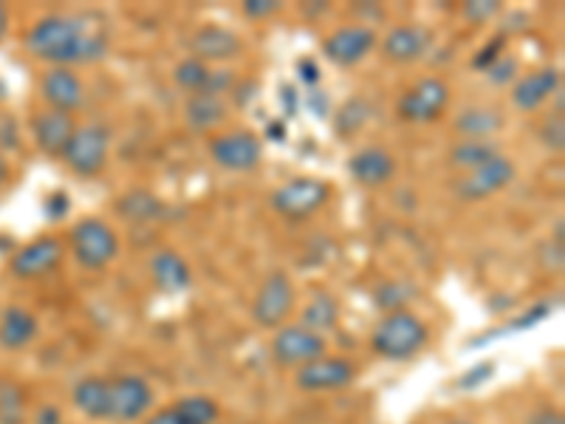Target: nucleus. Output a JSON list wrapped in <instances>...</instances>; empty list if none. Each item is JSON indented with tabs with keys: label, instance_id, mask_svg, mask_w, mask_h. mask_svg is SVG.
I'll return each instance as SVG.
<instances>
[{
	"label": "nucleus",
	"instance_id": "obj_1",
	"mask_svg": "<svg viewBox=\"0 0 565 424\" xmlns=\"http://www.w3.org/2000/svg\"><path fill=\"white\" fill-rule=\"evenodd\" d=\"M26 49L52 65L97 63L108 52V29L94 12L45 14L26 32Z\"/></svg>",
	"mask_w": 565,
	"mask_h": 424
},
{
	"label": "nucleus",
	"instance_id": "obj_2",
	"mask_svg": "<svg viewBox=\"0 0 565 424\" xmlns=\"http://www.w3.org/2000/svg\"><path fill=\"white\" fill-rule=\"evenodd\" d=\"M427 342H430V328L424 326L422 317L405 309L382 317L371 335L373 353H380L382 360L391 362L411 360Z\"/></svg>",
	"mask_w": 565,
	"mask_h": 424
},
{
	"label": "nucleus",
	"instance_id": "obj_3",
	"mask_svg": "<svg viewBox=\"0 0 565 424\" xmlns=\"http://www.w3.org/2000/svg\"><path fill=\"white\" fill-rule=\"evenodd\" d=\"M71 252H74L83 269H108L119 257V235H116L108 221L88 215V219L77 221L74 230H71Z\"/></svg>",
	"mask_w": 565,
	"mask_h": 424
},
{
	"label": "nucleus",
	"instance_id": "obj_4",
	"mask_svg": "<svg viewBox=\"0 0 565 424\" xmlns=\"http://www.w3.org/2000/svg\"><path fill=\"white\" fill-rule=\"evenodd\" d=\"M331 199V187L315 176H295L271 193V206L277 215L289 221H306L322 210Z\"/></svg>",
	"mask_w": 565,
	"mask_h": 424
},
{
	"label": "nucleus",
	"instance_id": "obj_5",
	"mask_svg": "<svg viewBox=\"0 0 565 424\" xmlns=\"http://www.w3.org/2000/svg\"><path fill=\"white\" fill-rule=\"evenodd\" d=\"M110 150V130L103 123L77 125L74 136H71L68 148H65L63 159L68 165L71 173L90 179V176L103 173L108 165Z\"/></svg>",
	"mask_w": 565,
	"mask_h": 424
},
{
	"label": "nucleus",
	"instance_id": "obj_6",
	"mask_svg": "<svg viewBox=\"0 0 565 424\" xmlns=\"http://www.w3.org/2000/svg\"><path fill=\"white\" fill-rule=\"evenodd\" d=\"M450 85L438 77H424L418 80L413 88H407L402 97H398V119L413 125H430L436 119H441L450 108Z\"/></svg>",
	"mask_w": 565,
	"mask_h": 424
},
{
	"label": "nucleus",
	"instance_id": "obj_7",
	"mask_svg": "<svg viewBox=\"0 0 565 424\" xmlns=\"http://www.w3.org/2000/svg\"><path fill=\"white\" fill-rule=\"evenodd\" d=\"M295 303L297 292L291 277L286 275V272H271V275L260 283L255 303H252V320L260 328L277 331L280 326H286L289 315L295 311Z\"/></svg>",
	"mask_w": 565,
	"mask_h": 424
},
{
	"label": "nucleus",
	"instance_id": "obj_8",
	"mask_svg": "<svg viewBox=\"0 0 565 424\" xmlns=\"http://www.w3.org/2000/svg\"><path fill=\"white\" fill-rule=\"evenodd\" d=\"M210 156L221 170L249 173L264 159V145H260V136L252 130H230V134L212 136Z\"/></svg>",
	"mask_w": 565,
	"mask_h": 424
},
{
	"label": "nucleus",
	"instance_id": "obj_9",
	"mask_svg": "<svg viewBox=\"0 0 565 424\" xmlns=\"http://www.w3.org/2000/svg\"><path fill=\"white\" fill-rule=\"evenodd\" d=\"M326 337L315 335L306 326H280L271 337V357L282 368H302L326 357Z\"/></svg>",
	"mask_w": 565,
	"mask_h": 424
},
{
	"label": "nucleus",
	"instance_id": "obj_10",
	"mask_svg": "<svg viewBox=\"0 0 565 424\" xmlns=\"http://www.w3.org/2000/svg\"><path fill=\"white\" fill-rule=\"evenodd\" d=\"M356 380V362L345 357H320L309 365L297 368V388L306 393H334L345 391Z\"/></svg>",
	"mask_w": 565,
	"mask_h": 424
},
{
	"label": "nucleus",
	"instance_id": "obj_11",
	"mask_svg": "<svg viewBox=\"0 0 565 424\" xmlns=\"http://www.w3.org/2000/svg\"><path fill=\"white\" fill-rule=\"evenodd\" d=\"M153 407V388L136 373L110 380V422H139Z\"/></svg>",
	"mask_w": 565,
	"mask_h": 424
},
{
	"label": "nucleus",
	"instance_id": "obj_12",
	"mask_svg": "<svg viewBox=\"0 0 565 424\" xmlns=\"http://www.w3.org/2000/svg\"><path fill=\"white\" fill-rule=\"evenodd\" d=\"M65 257V244L57 235H40L12 255V275L18 280H34L57 269Z\"/></svg>",
	"mask_w": 565,
	"mask_h": 424
},
{
	"label": "nucleus",
	"instance_id": "obj_13",
	"mask_svg": "<svg viewBox=\"0 0 565 424\" xmlns=\"http://www.w3.org/2000/svg\"><path fill=\"white\" fill-rule=\"evenodd\" d=\"M376 32L371 26H342L322 40V54L334 65L351 68L376 49Z\"/></svg>",
	"mask_w": 565,
	"mask_h": 424
},
{
	"label": "nucleus",
	"instance_id": "obj_14",
	"mask_svg": "<svg viewBox=\"0 0 565 424\" xmlns=\"http://www.w3.org/2000/svg\"><path fill=\"white\" fill-rule=\"evenodd\" d=\"M514 173H518V170H514V161L498 153L494 159H489L483 168L469 170V176H463V179L458 181V195H461L463 201L489 199V195L501 193L503 187L512 184Z\"/></svg>",
	"mask_w": 565,
	"mask_h": 424
},
{
	"label": "nucleus",
	"instance_id": "obj_15",
	"mask_svg": "<svg viewBox=\"0 0 565 424\" xmlns=\"http://www.w3.org/2000/svg\"><path fill=\"white\" fill-rule=\"evenodd\" d=\"M40 94L49 103V108L74 114L85 103V85L77 77V71L65 68V65H52L40 80Z\"/></svg>",
	"mask_w": 565,
	"mask_h": 424
},
{
	"label": "nucleus",
	"instance_id": "obj_16",
	"mask_svg": "<svg viewBox=\"0 0 565 424\" xmlns=\"http://www.w3.org/2000/svg\"><path fill=\"white\" fill-rule=\"evenodd\" d=\"M74 130H77L74 116L63 114V110L45 108L32 119L34 145H38L45 156H54V159L65 153V148H68V141H71V136H74Z\"/></svg>",
	"mask_w": 565,
	"mask_h": 424
},
{
	"label": "nucleus",
	"instance_id": "obj_17",
	"mask_svg": "<svg viewBox=\"0 0 565 424\" xmlns=\"http://www.w3.org/2000/svg\"><path fill=\"white\" fill-rule=\"evenodd\" d=\"M190 52H193L190 57L201 60V63H226V60H235L244 52V40L232 29L201 26L190 38Z\"/></svg>",
	"mask_w": 565,
	"mask_h": 424
},
{
	"label": "nucleus",
	"instance_id": "obj_18",
	"mask_svg": "<svg viewBox=\"0 0 565 424\" xmlns=\"http://www.w3.org/2000/svg\"><path fill=\"white\" fill-rule=\"evenodd\" d=\"M559 85H563V74H559V68H540L534 71V74H526V77H521L512 85L514 108L532 114V110H537L546 99H552L554 94H559Z\"/></svg>",
	"mask_w": 565,
	"mask_h": 424
},
{
	"label": "nucleus",
	"instance_id": "obj_19",
	"mask_svg": "<svg viewBox=\"0 0 565 424\" xmlns=\"http://www.w3.org/2000/svg\"><path fill=\"white\" fill-rule=\"evenodd\" d=\"M348 173L362 187H382L396 173V159L385 148H362L348 161Z\"/></svg>",
	"mask_w": 565,
	"mask_h": 424
},
{
	"label": "nucleus",
	"instance_id": "obj_20",
	"mask_svg": "<svg viewBox=\"0 0 565 424\" xmlns=\"http://www.w3.org/2000/svg\"><path fill=\"white\" fill-rule=\"evenodd\" d=\"M150 277L164 295H179L193 283L190 264L175 250H159L150 257Z\"/></svg>",
	"mask_w": 565,
	"mask_h": 424
},
{
	"label": "nucleus",
	"instance_id": "obj_21",
	"mask_svg": "<svg viewBox=\"0 0 565 424\" xmlns=\"http://www.w3.org/2000/svg\"><path fill=\"white\" fill-rule=\"evenodd\" d=\"M74 407L83 413L85 418L94 422H110V380L103 377H85L74 385Z\"/></svg>",
	"mask_w": 565,
	"mask_h": 424
},
{
	"label": "nucleus",
	"instance_id": "obj_22",
	"mask_svg": "<svg viewBox=\"0 0 565 424\" xmlns=\"http://www.w3.org/2000/svg\"><path fill=\"white\" fill-rule=\"evenodd\" d=\"M430 49V34L418 26H396L382 40V54L393 63H413Z\"/></svg>",
	"mask_w": 565,
	"mask_h": 424
},
{
	"label": "nucleus",
	"instance_id": "obj_23",
	"mask_svg": "<svg viewBox=\"0 0 565 424\" xmlns=\"http://www.w3.org/2000/svg\"><path fill=\"white\" fill-rule=\"evenodd\" d=\"M38 337V317L29 309H20V306H9L3 315H0V348L7 351H23L29 348Z\"/></svg>",
	"mask_w": 565,
	"mask_h": 424
},
{
	"label": "nucleus",
	"instance_id": "obj_24",
	"mask_svg": "<svg viewBox=\"0 0 565 424\" xmlns=\"http://www.w3.org/2000/svg\"><path fill=\"white\" fill-rule=\"evenodd\" d=\"M300 326H306L315 335L326 337L328 331H334L340 326V300L331 292H317L309 300V306L302 309Z\"/></svg>",
	"mask_w": 565,
	"mask_h": 424
},
{
	"label": "nucleus",
	"instance_id": "obj_25",
	"mask_svg": "<svg viewBox=\"0 0 565 424\" xmlns=\"http://www.w3.org/2000/svg\"><path fill=\"white\" fill-rule=\"evenodd\" d=\"M184 116L193 130H210L226 119V105L224 99L212 97V94H193L186 99Z\"/></svg>",
	"mask_w": 565,
	"mask_h": 424
},
{
	"label": "nucleus",
	"instance_id": "obj_26",
	"mask_svg": "<svg viewBox=\"0 0 565 424\" xmlns=\"http://www.w3.org/2000/svg\"><path fill=\"white\" fill-rule=\"evenodd\" d=\"M503 128V116L494 108H467L456 119V130L463 139H492Z\"/></svg>",
	"mask_w": 565,
	"mask_h": 424
},
{
	"label": "nucleus",
	"instance_id": "obj_27",
	"mask_svg": "<svg viewBox=\"0 0 565 424\" xmlns=\"http://www.w3.org/2000/svg\"><path fill=\"white\" fill-rule=\"evenodd\" d=\"M119 215L128 221H153L164 215V204L148 190H130L119 199Z\"/></svg>",
	"mask_w": 565,
	"mask_h": 424
},
{
	"label": "nucleus",
	"instance_id": "obj_28",
	"mask_svg": "<svg viewBox=\"0 0 565 424\" xmlns=\"http://www.w3.org/2000/svg\"><path fill=\"white\" fill-rule=\"evenodd\" d=\"M498 156V148H494L492 141L487 139H461L456 148L450 150V161L456 168H467V170H478L483 168L489 159Z\"/></svg>",
	"mask_w": 565,
	"mask_h": 424
},
{
	"label": "nucleus",
	"instance_id": "obj_29",
	"mask_svg": "<svg viewBox=\"0 0 565 424\" xmlns=\"http://www.w3.org/2000/svg\"><path fill=\"white\" fill-rule=\"evenodd\" d=\"M26 422V391L14 380L0 377V424Z\"/></svg>",
	"mask_w": 565,
	"mask_h": 424
},
{
	"label": "nucleus",
	"instance_id": "obj_30",
	"mask_svg": "<svg viewBox=\"0 0 565 424\" xmlns=\"http://www.w3.org/2000/svg\"><path fill=\"white\" fill-rule=\"evenodd\" d=\"M175 411H179L190 424H215L221 416L218 402L210 396H204V393L179 399V402H175Z\"/></svg>",
	"mask_w": 565,
	"mask_h": 424
},
{
	"label": "nucleus",
	"instance_id": "obj_31",
	"mask_svg": "<svg viewBox=\"0 0 565 424\" xmlns=\"http://www.w3.org/2000/svg\"><path fill=\"white\" fill-rule=\"evenodd\" d=\"M210 71H212L210 65L201 63V60L186 57V60H181L179 65H175L173 80H175V85H179V88L190 91V97H193V94H201V91L206 88Z\"/></svg>",
	"mask_w": 565,
	"mask_h": 424
},
{
	"label": "nucleus",
	"instance_id": "obj_32",
	"mask_svg": "<svg viewBox=\"0 0 565 424\" xmlns=\"http://www.w3.org/2000/svg\"><path fill=\"white\" fill-rule=\"evenodd\" d=\"M367 119H371V105H367L365 99L356 97L340 108V114H337V130H340L342 136L356 134Z\"/></svg>",
	"mask_w": 565,
	"mask_h": 424
},
{
	"label": "nucleus",
	"instance_id": "obj_33",
	"mask_svg": "<svg viewBox=\"0 0 565 424\" xmlns=\"http://www.w3.org/2000/svg\"><path fill=\"white\" fill-rule=\"evenodd\" d=\"M411 300V289H407L405 283H382L380 289H376V306H380L382 311H402L405 309V303Z\"/></svg>",
	"mask_w": 565,
	"mask_h": 424
},
{
	"label": "nucleus",
	"instance_id": "obj_34",
	"mask_svg": "<svg viewBox=\"0 0 565 424\" xmlns=\"http://www.w3.org/2000/svg\"><path fill=\"white\" fill-rule=\"evenodd\" d=\"M501 3L498 0H469V3H463L461 14L469 20V23H476V26H481V23H487V20H492L494 14H501Z\"/></svg>",
	"mask_w": 565,
	"mask_h": 424
},
{
	"label": "nucleus",
	"instance_id": "obj_35",
	"mask_svg": "<svg viewBox=\"0 0 565 424\" xmlns=\"http://www.w3.org/2000/svg\"><path fill=\"white\" fill-rule=\"evenodd\" d=\"M492 377H494V362H478V365H472L469 371L461 373L458 388H461V391H478V388L487 385Z\"/></svg>",
	"mask_w": 565,
	"mask_h": 424
},
{
	"label": "nucleus",
	"instance_id": "obj_36",
	"mask_svg": "<svg viewBox=\"0 0 565 424\" xmlns=\"http://www.w3.org/2000/svg\"><path fill=\"white\" fill-rule=\"evenodd\" d=\"M540 139L546 141L548 148L552 150H563V145H565V125H563V114H552L546 119V123H543V128H540Z\"/></svg>",
	"mask_w": 565,
	"mask_h": 424
},
{
	"label": "nucleus",
	"instance_id": "obj_37",
	"mask_svg": "<svg viewBox=\"0 0 565 424\" xmlns=\"http://www.w3.org/2000/svg\"><path fill=\"white\" fill-rule=\"evenodd\" d=\"M503 45H507V38H494L492 43L489 45H483L481 52H478V57L472 60V65H476L478 71H487V68H492L494 63H498V57H501V52H503Z\"/></svg>",
	"mask_w": 565,
	"mask_h": 424
},
{
	"label": "nucleus",
	"instance_id": "obj_38",
	"mask_svg": "<svg viewBox=\"0 0 565 424\" xmlns=\"http://www.w3.org/2000/svg\"><path fill=\"white\" fill-rule=\"evenodd\" d=\"M280 9H282V3H277V0H246L244 3V14L252 20L271 18V14H277Z\"/></svg>",
	"mask_w": 565,
	"mask_h": 424
},
{
	"label": "nucleus",
	"instance_id": "obj_39",
	"mask_svg": "<svg viewBox=\"0 0 565 424\" xmlns=\"http://www.w3.org/2000/svg\"><path fill=\"white\" fill-rule=\"evenodd\" d=\"M141 424H190V422H186V418L175 411V405H170V407H161V411L148 413Z\"/></svg>",
	"mask_w": 565,
	"mask_h": 424
},
{
	"label": "nucleus",
	"instance_id": "obj_40",
	"mask_svg": "<svg viewBox=\"0 0 565 424\" xmlns=\"http://www.w3.org/2000/svg\"><path fill=\"white\" fill-rule=\"evenodd\" d=\"M514 68H518L514 60H498L492 68H487V77L492 80V83H509V80L514 77Z\"/></svg>",
	"mask_w": 565,
	"mask_h": 424
},
{
	"label": "nucleus",
	"instance_id": "obj_41",
	"mask_svg": "<svg viewBox=\"0 0 565 424\" xmlns=\"http://www.w3.org/2000/svg\"><path fill=\"white\" fill-rule=\"evenodd\" d=\"M297 74H300V80L309 85V88L320 83V68H317L315 60H300V63H297Z\"/></svg>",
	"mask_w": 565,
	"mask_h": 424
},
{
	"label": "nucleus",
	"instance_id": "obj_42",
	"mask_svg": "<svg viewBox=\"0 0 565 424\" xmlns=\"http://www.w3.org/2000/svg\"><path fill=\"white\" fill-rule=\"evenodd\" d=\"M526 424H565V422L559 411H554V407H543V411L532 413V418H529Z\"/></svg>",
	"mask_w": 565,
	"mask_h": 424
},
{
	"label": "nucleus",
	"instance_id": "obj_43",
	"mask_svg": "<svg viewBox=\"0 0 565 424\" xmlns=\"http://www.w3.org/2000/svg\"><path fill=\"white\" fill-rule=\"evenodd\" d=\"M60 422H63V416H60V407H52V405L40 407L38 416H34V424H60Z\"/></svg>",
	"mask_w": 565,
	"mask_h": 424
},
{
	"label": "nucleus",
	"instance_id": "obj_44",
	"mask_svg": "<svg viewBox=\"0 0 565 424\" xmlns=\"http://www.w3.org/2000/svg\"><path fill=\"white\" fill-rule=\"evenodd\" d=\"M266 139L286 141V125H282V119H275V123L266 125Z\"/></svg>",
	"mask_w": 565,
	"mask_h": 424
},
{
	"label": "nucleus",
	"instance_id": "obj_45",
	"mask_svg": "<svg viewBox=\"0 0 565 424\" xmlns=\"http://www.w3.org/2000/svg\"><path fill=\"white\" fill-rule=\"evenodd\" d=\"M7 29H9V12H7V7L0 3V40L7 38Z\"/></svg>",
	"mask_w": 565,
	"mask_h": 424
},
{
	"label": "nucleus",
	"instance_id": "obj_46",
	"mask_svg": "<svg viewBox=\"0 0 565 424\" xmlns=\"http://www.w3.org/2000/svg\"><path fill=\"white\" fill-rule=\"evenodd\" d=\"M7 181H9V161L0 156V187L7 184Z\"/></svg>",
	"mask_w": 565,
	"mask_h": 424
},
{
	"label": "nucleus",
	"instance_id": "obj_47",
	"mask_svg": "<svg viewBox=\"0 0 565 424\" xmlns=\"http://www.w3.org/2000/svg\"><path fill=\"white\" fill-rule=\"evenodd\" d=\"M458 424H467V422H458Z\"/></svg>",
	"mask_w": 565,
	"mask_h": 424
}]
</instances>
